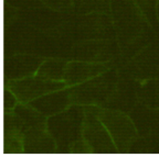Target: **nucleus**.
<instances>
[{"mask_svg":"<svg viewBox=\"0 0 159 157\" xmlns=\"http://www.w3.org/2000/svg\"><path fill=\"white\" fill-rule=\"evenodd\" d=\"M111 15L120 52L115 64L118 67L154 41L159 34L133 0H111Z\"/></svg>","mask_w":159,"mask_h":157,"instance_id":"1","label":"nucleus"},{"mask_svg":"<svg viewBox=\"0 0 159 157\" xmlns=\"http://www.w3.org/2000/svg\"><path fill=\"white\" fill-rule=\"evenodd\" d=\"M85 106L72 104L62 112L49 117L47 130L57 143V153H71L73 146L83 140Z\"/></svg>","mask_w":159,"mask_h":157,"instance_id":"2","label":"nucleus"},{"mask_svg":"<svg viewBox=\"0 0 159 157\" xmlns=\"http://www.w3.org/2000/svg\"><path fill=\"white\" fill-rule=\"evenodd\" d=\"M119 69L113 66L103 74L70 87L73 104L106 108L119 83Z\"/></svg>","mask_w":159,"mask_h":157,"instance_id":"3","label":"nucleus"},{"mask_svg":"<svg viewBox=\"0 0 159 157\" xmlns=\"http://www.w3.org/2000/svg\"><path fill=\"white\" fill-rule=\"evenodd\" d=\"M95 111L99 120L108 130L118 152L126 153L130 144L138 136L137 129L129 113L103 107H95Z\"/></svg>","mask_w":159,"mask_h":157,"instance_id":"4","label":"nucleus"},{"mask_svg":"<svg viewBox=\"0 0 159 157\" xmlns=\"http://www.w3.org/2000/svg\"><path fill=\"white\" fill-rule=\"evenodd\" d=\"M117 68L138 83L159 78V35Z\"/></svg>","mask_w":159,"mask_h":157,"instance_id":"5","label":"nucleus"},{"mask_svg":"<svg viewBox=\"0 0 159 157\" xmlns=\"http://www.w3.org/2000/svg\"><path fill=\"white\" fill-rule=\"evenodd\" d=\"M96 106H85V118L83 124V140L91 150V153L113 154L117 153L112 136L103 122L97 117Z\"/></svg>","mask_w":159,"mask_h":157,"instance_id":"6","label":"nucleus"},{"mask_svg":"<svg viewBox=\"0 0 159 157\" xmlns=\"http://www.w3.org/2000/svg\"><path fill=\"white\" fill-rule=\"evenodd\" d=\"M120 52L116 40H81L72 49L73 59L116 64Z\"/></svg>","mask_w":159,"mask_h":157,"instance_id":"7","label":"nucleus"},{"mask_svg":"<svg viewBox=\"0 0 159 157\" xmlns=\"http://www.w3.org/2000/svg\"><path fill=\"white\" fill-rule=\"evenodd\" d=\"M6 85L13 91L19 102L22 103H29L49 92L67 87L64 81L50 80L37 74L22 79L6 81Z\"/></svg>","mask_w":159,"mask_h":157,"instance_id":"8","label":"nucleus"},{"mask_svg":"<svg viewBox=\"0 0 159 157\" xmlns=\"http://www.w3.org/2000/svg\"><path fill=\"white\" fill-rule=\"evenodd\" d=\"M75 28L81 40H116L111 12L77 15Z\"/></svg>","mask_w":159,"mask_h":157,"instance_id":"9","label":"nucleus"},{"mask_svg":"<svg viewBox=\"0 0 159 157\" xmlns=\"http://www.w3.org/2000/svg\"><path fill=\"white\" fill-rule=\"evenodd\" d=\"M115 66L113 63H95V62L69 59L64 75V83L67 87L92 79Z\"/></svg>","mask_w":159,"mask_h":157,"instance_id":"10","label":"nucleus"},{"mask_svg":"<svg viewBox=\"0 0 159 157\" xmlns=\"http://www.w3.org/2000/svg\"><path fill=\"white\" fill-rule=\"evenodd\" d=\"M44 59L42 56L29 53H18L11 55L5 64L6 81L22 79L35 75Z\"/></svg>","mask_w":159,"mask_h":157,"instance_id":"11","label":"nucleus"},{"mask_svg":"<svg viewBox=\"0 0 159 157\" xmlns=\"http://www.w3.org/2000/svg\"><path fill=\"white\" fill-rule=\"evenodd\" d=\"M29 104L48 118L57 114L73 104L70 93V87L47 93L44 96L29 102Z\"/></svg>","mask_w":159,"mask_h":157,"instance_id":"12","label":"nucleus"},{"mask_svg":"<svg viewBox=\"0 0 159 157\" xmlns=\"http://www.w3.org/2000/svg\"><path fill=\"white\" fill-rule=\"evenodd\" d=\"M57 143L47 128H30L23 133V153H55Z\"/></svg>","mask_w":159,"mask_h":157,"instance_id":"13","label":"nucleus"},{"mask_svg":"<svg viewBox=\"0 0 159 157\" xmlns=\"http://www.w3.org/2000/svg\"><path fill=\"white\" fill-rule=\"evenodd\" d=\"M138 135L159 134V109L149 108L137 102L129 112Z\"/></svg>","mask_w":159,"mask_h":157,"instance_id":"14","label":"nucleus"},{"mask_svg":"<svg viewBox=\"0 0 159 157\" xmlns=\"http://www.w3.org/2000/svg\"><path fill=\"white\" fill-rule=\"evenodd\" d=\"M3 122V153H23V132L15 122L11 112L5 113Z\"/></svg>","mask_w":159,"mask_h":157,"instance_id":"15","label":"nucleus"},{"mask_svg":"<svg viewBox=\"0 0 159 157\" xmlns=\"http://www.w3.org/2000/svg\"><path fill=\"white\" fill-rule=\"evenodd\" d=\"M137 99L138 102L149 108L159 109V78L139 83L137 87Z\"/></svg>","mask_w":159,"mask_h":157,"instance_id":"16","label":"nucleus"},{"mask_svg":"<svg viewBox=\"0 0 159 157\" xmlns=\"http://www.w3.org/2000/svg\"><path fill=\"white\" fill-rule=\"evenodd\" d=\"M69 59L65 58H45L40 65L37 75L50 80L64 81V75Z\"/></svg>","mask_w":159,"mask_h":157,"instance_id":"17","label":"nucleus"},{"mask_svg":"<svg viewBox=\"0 0 159 157\" xmlns=\"http://www.w3.org/2000/svg\"><path fill=\"white\" fill-rule=\"evenodd\" d=\"M126 153H159V134L138 135Z\"/></svg>","mask_w":159,"mask_h":157,"instance_id":"18","label":"nucleus"},{"mask_svg":"<svg viewBox=\"0 0 159 157\" xmlns=\"http://www.w3.org/2000/svg\"><path fill=\"white\" fill-rule=\"evenodd\" d=\"M76 15L92 12H111V0H73Z\"/></svg>","mask_w":159,"mask_h":157,"instance_id":"19","label":"nucleus"},{"mask_svg":"<svg viewBox=\"0 0 159 157\" xmlns=\"http://www.w3.org/2000/svg\"><path fill=\"white\" fill-rule=\"evenodd\" d=\"M135 5L140 9L145 17L148 19L154 30L159 34V18H158V2L159 0H133Z\"/></svg>","mask_w":159,"mask_h":157,"instance_id":"20","label":"nucleus"},{"mask_svg":"<svg viewBox=\"0 0 159 157\" xmlns=\"http://www.w3.org/2000/svg\"><path fill=\"white\" fill-rule=\"evenodd\" d=\"M42 6L53 12L70 13L74 12L73 0H41Z\"/></svg>","mask_w":159,"mask_h":157,"instance_id":"21","label":"nucleus"},{"mask_svg":"<svg viewBox=\"0 0 159 157\" xmlns=\"http://www.w3.org/2000/svg\"><path fill=\"white\" fill-rule=\"evenodd\" d=\"M18 103H19V100L17 96L7 85H5V89H3V111L5 113L13 111Z\"/></svg>","mask_w":159,"mask_h":157,"instance_id":"22","label":"nucleus"},{"mask_svg":"<svg viewBox=\"0 0 159 157\" xmlns=\"http://www.w3.org/2000/svg\"><path fill=\"white\" fill-rule=\"evenodd\" d=\"M5 5L13 7L20 11V10L34 9L39 5H42V2L41 0H5Z\"/></svg>","mask_w":159,"mask_h":157,"instance_id":"23","label":"nucleus"}]
</instances>
